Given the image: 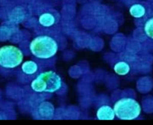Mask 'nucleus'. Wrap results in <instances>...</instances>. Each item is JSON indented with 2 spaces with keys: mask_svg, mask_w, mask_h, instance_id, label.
<instances>
[{
  "mask_svg": "<svg viewBox=\"0 0 153 125\" xmlns=\"http://www.w3.org/2000/svg\"><path fill=\"white\" fill-rule=\"evenodd\" d=\"M23 54L14 45H5L0 48V66L8 69L14 68L22 62Z\"/></svg>",
  "mask_w": 153,
  "mask_h": 125,
  "instance_id": "20e7f679",
  "label": "nucleus"
},
{
  "mask_svg": "<svg viewBox=\"0 0 153 125\" xmlns=\"http://www.w3.org/2000/svg\"><path fill=\"white\" fill-rule=\"evenodd\" d=\"M114 110L118 118L130 120L136 118L140 115L141 107L135 99L124 98L115 102Z\"/></svg>",
  "mask_w": 153,
  "mask_h": 125,
  "instance_id": "7ed1b4c3",
  "label": "nucleus"
},
{
  "mask_svg": "<svg viewBox=\"0 0 153 125\" xmlns=\"http://www.w3.org/2000/svg\"><path fill=\"white\" fill-rule=\"evenodd\" d=\"M144 30L146 35L153 39V17L151 18L145 24Z\"/></svg>",
  "mask_w": 153,
  "mask_h": 125,
  "instance_id": "9b49d317",
  "label": "nucleus"
},
{
  "mask_svg": "<svg viewBox=\"0 0 153 125\" xmlns=\"http://www.w3.org/2000/svg\"><path fill=\"white\" fill-rule=\"evenodd\" d=\"M22 71L27 75H32L36 73L38 69V64L32 60L25 61L21 67Z\"/></svg>",
  "mask_w": 153,
  "mask_h": 125,
  "instance_id": "0eeeda50",
  "label": "nucleus"
},
{
  "mask_svg": "<svg viewBox=\"0 0 153 125\" xmlns=\"http://www.w3.org/2000/svg\"><path fill=\"white\" fill-rule=\"evenodd\" d=\"M130 13L134 17L140 18L145 14V9L140 4H134L130 7Z\"/></svg>",
  "mask_w": 153,
  "mask_h": 125,
  "instance_id": "9d476101",
  "label": "nucleus"
},
{
  "mask_svg": "<svg viewBox=\"0 0 153 125\" xmlns=\"http://www.w3.org/2000/svg\"><path fill=\"white\" fill-rule=\"evenodd\" d=\"M62 86V79L52 70L39 74L31 82L32 89L38 93H54Z\"/></svg>",
  "mask_w": 153,
  "mask_h": 125,
  "instance_id": "f03ea898",
  "label": "nucleus"
},
{
  "mask_svg": "<svg viewBox=\"0 0 153 125\" xmlns=\"http://www.w3.org/2000/svg\"><path fill=\"white\" fill-rule=\"evenodd\" d=\"M114 71L119 75H126L130 71L129 65L124 61H120L115 64L114 65Z\"/></svg>",
  "mask_w": 153,
  "mask_h": 125,
  "instance_id": "1a4fd4ad",
  "label": "nucleus"
},
{
  "mask_svg": "<svg viewBox=\"0 0 153 125\" xmlns=\"http://www.w3.org/2000/svg\"><path fill=\"white\" fill-rule=\"evenodd\" d=\"M53 105L47 102H44L38 107V114L43 118H50L53 115Z\"/></svg>",
  "mask_w": 153,
  "mask_h": 125,
  "instance_id": "423d86ee",
  "label": "nucleus"
},
{
  "mask_svg": "<svg viewBox=\"0 0 153 125\" xmlns=\"http://www.w3.org/2000/svg\"><path fill=\"white\" fill-rule=\"evenodd\" d=\"M29 49L35 57L41 60H47L56 54L58 45L53 38L47 35H41L31 41Z\"/></svg>",
  "mask_w": 153,
  "mask_h": 125,
  "instance_id": "f257e3e1",
  "label": "nucleus"
},
{
  "mask_svg": "<svg viewBox=\"0 0 153 125\" xmlns=\"http://www.w3.org/2000/svg\"><path fill=\"white\" fill-rule=\"evenodd\" d=\"M39 23L44 27H50L53 26L56 21L54 16L49 12H45L42 14L38 19Z\"/></svg>",
  "mask_w": 153,
  "mask_h": 125,
  "instance_id": "6e6552de",
  "label": "nucleus"
},
{
  "mask_svg": "<svg viewBox=\"0 0 153 125\" xmlns=\"http://www.w3.org/2000/svg\"><path fill=\"white\" fill-rule=\"evenodd\" d=\"M96 115L99 120H111L114 118L115 114L114 109L108 105H105L98 109Z\"/></svg>",
  "mask_w": 153,
  "mask_h": 125,
  "instance_id": "39448f33",
  "label": "nucleus"
}]
</instances>
